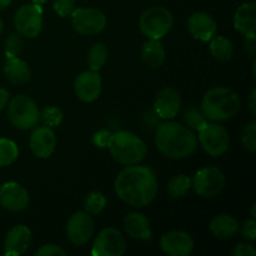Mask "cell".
Wrapping results in <instances>:
<instances>
[{
    "label": "cell",
    "mask_w": 256,
    "mask_h": 256,
    "mask_svg": "<svg viewBox=\"0 0 256 256\" xmlns=\"http://www.w3.org/2000/svg\"><path fill=\"white\" fill-rule=\"evenodd\" d=\"M158 180L154 170L146 165H129L118 174L114 182L116 196L136 209L148 206L158 194Z\"/></svg>",
    "instance_id": "obj_1"
},
{
    "label": "cell",
    "mask_w": 256,
    "mask_h": 256,
    "mask_svg": "<svg viewBox=\"0 0 256 256\" xmlns=\"http://www.w3.org/2000/svg\"><path fill=\"white\" fill-rule=\"evenodd\" d=\"M155 145L164 156L174 160L186 159L198 149V138L184 124L165 120L155 132Z\"/></svg>",
    "instance_id": "obj_2"
},
{
    "label": "cell",
    "mask_w": 256,
    "mask_h": 256,
    "mask_svg": "<svg viewBox=\"0 0 256 256\" xmlns=\"http://www.w3.org/2000/svg\"><path fill=\"white\" fill-rule=\"evenodd\" d=\"M200 108L209 122H224L239 112L242 100L239 94L230 88L216 86L206 92Z\"/></svg>",
    "instance_id": "obj_3"
},
{
    "label": "cell",
    "mask_w": 256,
    "mask_h": 256,
    "mask_svg": "<svg viewBox=\"0 0 256 256\" xmlns=\"http://www.w3.org/2000/svg\"><path fill=\"white\" fill-rule=\"evenodd\" d=\"M108 150L115 162L125 166L140 164L148 154L144 140L129 130L112 132Z\"/></svg>",
    "instance_id": "obj_4"
},
{
    "label": "cell",
    "mask_w": 256,
    "mask_h": 256,
    "mask_svg": "<svg viewBox=\"0 0 256 256\" xmlns=\"http://www.w3.org/2000/svg\"><path fill=\"white\" fill-rule=\"evenodd\" d=\"M8 119L14 128L22 132L32 130L40 122V109L34 99L28 95H16L9 100Z\"/></svg>",
    "instance_id": "obj_5"
},
{
    "label": "cell",
    "mask_w": 256,
    "mask_h": 256,
    "mask_svg": "<svg viewBox=\"0 0 256 256\" xmlns=\"http://www.w3.org/2000/svg\"><path fill=\"white\" fill-rule=\"evenodd\" d=\"M174 25L172 12L164 6H152L145 10L139 19V28L148 39L160 40L170 32Z\"/></svg>",
    "instance_id": "obj_6"
},
{
    "label": "cell",
    "mask_w": 256,
    "mask_h": 256,
    "mask_svg": "<svg viewBox=\"0 0 256 256\" xmlns=\"http://www.w3.org/2000/svg\"><path fill=\"white\" fill-rule=\"evenodd\" d=\"M198 144L209 156L218 158L228 152L230 145V136L228 130L219 122H209L198 130Z\"/></svg>",
    "instance_id": "obj_7"
},
{
    "label": "cell",
    "mask_w": 256,
    "mask_h": 256,
    "mask_svg": "<svg viewBox=\"0 0 256 256\" xmlns=\"http://www.w3.org/2000/svg\"><path fill=\"white\" fill-rule=\"evenodd\" d=\"M225 182V175L219 168H202L192 178V190H194L198 196L210 199L218 196L222 192Z\"/></svg>",
    "instance_id": "obj_8"
},
{
    "label": "cell",
    "mask_w": 256,
    "mask_h": 256,
    "mask_svg": "<svg viewBox=\"0 0 256 256\" xmlns=\"http://www.w3.org/2000/svg\"><path fill=\"white\" fill-rule=\"evenodd\" d=\"M14 26L22 38L34 39L44 26L42 8L39 4H24L15 12Z\"/></svg>",
    "instance_id": "obj_9"
},
{
    "label": "cell",
    "mask_w": 256,
    "mask_h": 256,
    "mask_svg": "<svg viewBox=\"0 0 256 256\" xmlns=\"http://www.w3.org/2000/svg\"><path fill=\"white\" fill-rule=\"evenodd\" d=\"M70 18L75 32L85 36L100 34L108 25L106 15L95 8H75Z\"/></svg>",
    "instance_id": "obj_10"
},
{
    "label": "cell",
    "mask_w": 256,
    "mask_h": 256,
    "mask_svg": "<svg viewBox=\"0 0 256 256\" xmlns=\"http://www.w3.org/2000/svg\"><path fill=\"white\" fill-rule=\"evenodd\" d=\"M126 252V240L122 232L115 228H105L94 240L92 255L94 256H122Z\"/></svg>",
    "instance_id": "obj_11"
},
{
    "label": "cell",
    "mask_w": 256,
    "mask_h": 256,
    "mask_svg": "<svg viewBox=\"0 0 256 256\" xmlns=\"http://www.w3.org/2000/svg\"><path fill=\"white\" fill-rule=\"evenodd\" d=\"M66 236L75 246H82L92 238L95 224L92 216L84 210L74 212L66 222Z\"/></svg>",
    "instance_id": "obj_12"
},
{
    "label": "cell",
    "mask_w": 256,
    "mask_h": 256,
    "mask_svg": "<svg viewBox=\"0 0 256 256\" xmlns=\"http://www.w3.org/2000/svg\"><path fill=\"white\" fill-rule=\"evenodd\" d=\"M56 136L52 128L42 125L34 126L29 136V148L38 159H48L56 149Z\"/></svg>",
    "instance_id": "obj_13"
},
{
    "label": "cell",
    "mask_w": 256,
    "mask_h": 256,
    "mask_svg": "<svg viewBox=\"0 0 256 256\" xmlns=\"http://www.w3.org/2000/svg\"><path fill=\"white\" fill-rule=\"evenodd\" d=\"M28 190L16 182H8L0 186V206L12 212H24L29 206Z\"/></svg>",
    "instance_id": "obj_14"
},
{
    "label": "cell",
    "mask_w": 256,
    "mask_h": 256,
    "mask_svg": "<svg viewBox=\"0 0 256 256\" xmlns=\"http://www.w3.org/2000/svg\"><path fill=\"white\" fill-rule=\"evenodd\" d=\"M102 76L99 72L85 70L80 72L74 82V92L78 99L84 102H94L102 94Z\"/></svg>",
    "instance_id": "obj_15"
},
{
    "label": "cell",
    "mask_w": 256,
    "mask_h": 256,
    "mask_svg": "<svg viewBox=\"0 0 256 256\" xmlns=\"http://www.w3.org/2000/svg\"><path fill=\"white\" fill-rule=\"evenodd\" d=\"M160 249L169 256H189L194 250V240L189 232L172 230L162 236Z\"/></svg>",
    "instance_id": "obj_16"
},
{
    "label": "cell",
    "mask_w": 256,
    "mask_h": 256,
    "mask_svg": "<svg viewBox=\"0 0 256 256\" xmlns=\"http://www.w3.org/2000/svg\"><path fill=\"white\" fill-rule=\"evenodd\" d=\"M182 108V96L172 86H165L156 94L154 100V112L162 120H172L179 114Z\"/></svg>",
    "instance_id": "obj_17"
},
{
    "label": "cell",
    "mask_w": 256,
    "mask_h": 256,
    "mask_svg": "<svg viewBox=\"0 0 256 256\" xmlns=\"http://www.w3.org/2000/svg\"><path fill=\"white\" fill-rule=\"evenodd\" d=\"M32 244V230L25 225L12 226L4 239V255L19 256L24 254Z\"/></svg>",
    "instance_id": "obj_18"
},
{
    "label": "cell",
    "mask_w": 256,
    "mask_h": 256,
    "mask_svg": "<svg viewBox=\"0 0 256 256\" xmlns=\"http://www.w3.org/2000/svg\"><path fill=\"white\" fill-rule=\"evenodd\" d=\"M188 30L199 42H209L216 34L218 25L214 18L205 12H196L188 19Z\"/></svg>",
    "instance_id": "obj_19"
},
{
    "label": "cell",
    "mask_w": 256,
    "mask_h": 256,
    "mask_svg": "<svg viewBox=\"0 0 256 256\" xmlns=\"http://www.w3.org/2000/svg\"><path fill=\"white\" fill-rule=\"evenodd\" d=\"M235 30L245 38L256 36V2H244L236 9L234 14Z\"/></svg>",
    "instance_id": "obj_20"
},
{
    "label": "cell",
    "mask_w": 256,
    "mask_h": 256,
    "mask_svg": "<svg viewBox=\"0 0 256 256\" xmlns=\"http://www.w3.org/2000/svg\"><path fill=\"white\" fill-rule=\"evenodd\" d=\"M124 230L130 238L142 242H149L152 236L149 219L138 212H129L124 218Z\"/></svg>",
    "instance_id": "obj_21"
},
{
    "label": "cell",
    "mask_w": 256,
    "mask_h": 256,
    "mask_svg": "<svg viewBox=\"0 0 256 256\" xmlns=\"http://www.w3.org/2000/svg\"><path fill=\"white\" fill-rule=\"evenodd\" d=\"M2 72L4 76L14 85H24L32 79V70L29 64L19 56L6 58Z\"/></svg>",
    "instance_id": "obj_22"
},
{
    "label": "cell",
    "mask_w": 256,
    "mask_h": 256,
    "mask_svg": "<svg viewBox=\"0 0 256 256\" xmlns=\"http://www.w3.org/2000/svg\"><path fill=\"white\" fill-rule=\"evenodd\" d=\"M240 222L230 214H218L212 219L209 229L215 238L228 240L238 234Z\"/></svg>",
    "instance_id": "obj_23"
},
{
    "label": "cell",
    "mask_w": 256,
    "mask_h": 256,
    "mask_svg": "<svg viewBox=\"0 0 256 256\" xmlns=\"http://www.w3.org/2000/svg\"><path fill=\"white\" fill-rule=\"evenodd\" d=\"M142 59L148 66L156 69L165 62V49L160 40L149 39L142 44Z\"/></svg>",
    "instance_id": "obj_24"
},
{
    "label": "cell",
    "mask_w": 256,
    "mask_h": 256,
    "mask_svg": "<svg viewBox=\"0 0 256 256\" xmlns=\"http://www.w3.org/2000/svg\"><path fill=\"white\" fill-rule=\"evenodd\" d=\"M210 42V52L220 62H228L232 60V54H234V45H232V40L228 38L222 36V35L215 34L212 39L209 40Z\"/></svg>",
    "instance_id": "obj_25"
},
{
    "label": "cell",
    "mask_w": 256,
    "mask_h": 256,
    "mask_svg": "<svg viewBox=\"0 0 256 256\" xmlns=\"http://www.w3.org/2000/svg\"><path fill=\"white\" fill-rule=\"evenodd\" d=\"M168 194L174 199H182L186 196L192 190V178L186 174H178L172 176L168 182Z\"/></svg>",
    "instance_id": "obj_26"
},
{
    "label": "cell",
    "mask_w": 256,
    "mask_h": 256,
    "mask_svg": "<svg viewBox=\"0 0 256 256\" xmlns=\"http://www.w3.org/2000/svg\"><path fill=\"white\" fill-rule=\"evenodd\" d=\"M108 56H109V52H108L106 45H104L102 42H96L92 45L86 55V62L89 65V69L99 72L106 64Z\"/></svg>",
    "instance_id": "obj_27"
},
{
    "label": "cell",
    "mask_w": 256,
    "mask_h": 256,
    "mask_svg": "<svg viewBox=\"0 0 256 256\" xmlns=\"http://www.w3.org/2000/svg\"><path fill=\"white\" fill-rule=\"evenodd\" d=\"M19 158V148L16 142L8 138H0V168L14 164Z\"/></svg>",
    "instance_id": "obj_28"
},
{
    "label": "cell",
    "mask_w": 256,
    "mask_h": 256,
    "mask_svg": "<svg viewBox=\"0 0 256 256\" xmlns=\"http://www.w3.org/2000/svg\"><path fill=\"white\" fill-rule=\"evenodd\" d=\"M182 119H184L185 126L189 128L192 132H198L202 125H205L209 122L204 112H202V108L194 106V105H192V106H189L185 110Z\"/></svg>",
    "instance_id": "obj_29"
},
{
    "label": "cell",
    "mask_w": 256,
    "mask_h": 256,
    "mask_svg": "<svg viewBox=\"0 0 256 256\" xmlns=\"http://www.w3.org/2000/svg\"><path fill=\"white\" fill-rule=\"evenodd\" d=\"M106 196L100 192H92L85 196L84 199V212L90 214L92 216L100 214L106 206Z\"/></svg>",
    "instance_id": "obj_30"
},
{
    "label": "cell",
    "mask_w": 256,
    "mask_h": 256,
    "mask_svg": "<svg viewBox=\"0 0 256 256\" xmlns=\"http://www.w3.org/2000/svg\"><path fill=\"white\" fill-rule=\"evenodd\" d=\"M64 119V112L60 108L55 105H48L44 109L40 110V120L44 122V125L49 128L59 126Z\"/></svg>",
    "instance_id": "obj_31"
},
{
    "label": "cell",
    "mask_w": 256,
    "mask_h": 256,
    "mask_svg": "<svg viewBox=\"0 0 256 256\" xmlns=\"http://www.w3.org/2000/svg\"><path fill=\"white\" fill-rule=\"evenodd\" d=\"M24 49V38L19 32H12L4 42V52L6 58L19 56Z\"/></svg>",
    "instance_id": "obj_32"
},
{
    "label": "cell",
    "mask_w": 256,
    "mask_h": 256,
    "mask_svg": "<svg viewBox=\"0 0 256 256\" xmlns=\"http://www.w3.org/2000/svg\"><path fill=\"white\" fill-rule=\"evenodd\" d=\"M242 144L248 152H255L256 150V122L252 120L246 124L242 132Z\"/></svg>",
    "instance_id": "obj_33"
},
{
    "label": "cell",
    "mask_w": 256,
    "mask_h": 256,
    "mask_svg": "<svg viewBox=\"0 0 256 256\" xmlns=\"http://www.w3.org/2000/svg\"><path fill=\"white\" fill-rule=\"evenodd\" d=\"M52 9L60 18L70 16L75 9V0H52Z\"/></svg>",
    "instance_id": "obj_34"
},
{
    "label": "cell",
    "mask_w": 256,
    "mask_h": 256,
    "mask_svg": "<svg viewBox=\"0 0 256 256\" xmlns=\"http://www.w3.org/2000/svg\"><path fill=\"white\" fill-rule=\"evenodd\" d=\"M35 256H65L66 252L58 244H44L34 252Z\"/></svg>",
    "instance_id": "obj_35"
},
{
    "label": "cell",
    "mask_w": 256,
    "mask_h": 256,
    "mask_svg": "<svg viewBox=\"0 0 256 256\" xmlns=\"http://www.w3.org/2000/svg\"><path fill=\"white\" fill-rule=\"evenodd\" d=\"M110 136H112V132H109V130H98L92 135V144L96 148H99V149H105V148H108V144H109Z\"/></svg>",
    "instance_id": "obj_36"
},
{
    "label": "cell",
    "mask_w": 256,
    "mask_h": 256,
    "mask_svg": "<svg viewBox=\"0 0 256 256\" xmlns=\"http://www.w3.org/2000/svg\"><path fill=\"white\" fill-rule=\"evenodd\" d=\"M239 232H242V236L246 240H250V242H254L256 239V222L255 219H249L246 222H244V224L240 225Z\"/></svg>",
    "instance_id": "obj_37"
},
{
    "label": "cell",
    "mask_w": 256,
    "mask_h": 256,
    "mask_svg": "<svg viewBox=\"0 0 256 256\" xmlns=\"http://www.w3.org/2000/svg\"><path fill=\"white\" fill-rule=\"evenodd\" d=\"M234 256H256V249L252 242H240L234 248Z\"/></svg>",
    "instance_id": "obj_38"
},
{
    "label": "cell",
    "mask_w": 256,
    "mask_h": 256,
    "mask_svg": "<svg viewBox=\"0 0 256 256\" xmlns=\"http://www.w3.org/2000/svg\"><path fill=\"white\" fill-rule=\"evenodd\" d=\"M245 50H246L248 54L252 58L255 56L256 54V36H249L245 38Z\"/></svg>",
    "instance_id": "obj_39"
},
{
    "label": "cell",
    "mask_w": 256,
    "mask_h": 256,
    "mask_svg": "<svg viewBox=\"0 0 256 256\" xmlns=\"http://www.w3.org/2000/svg\"><path fill=\"white\" fill-rule=\"evenodd\" d=\"M9 100H10L9 92H8L6 89H4V88L0 86V112H2V110H4L5 108H6Z\"/></svg>",
    "instance_id": "obj_40"
},
{
    "label": "cell",
    "mask_w": 256,
    "mask_h": 256,
    "mask_svg": "<svg viewBox=\"0 0 256 256\" xmlns=\"http://www.w3.org/2000/svg\"><path fill=\"white\" fill-rule=\"evenodd\" d=\"M248 106H249L250 112H252V116L256 115V90L252 89V92H250L249 99H248Z\"/></svg>",
    "instance_id": "obj_41"
},
{
    "label": "cell",
    "mask_w": 256,
    "mask_h": 256,
    "mask_svg": "<svg viewBox=\"0 0 256 256\" xmlns=\"http://www.w3.org/2000/svg\"><path fill=\"white\" fill-rule=\"evenodd\" d=\"M12 0H0V12L5 10L10 4H12Z\"/></svg>",
    "instance_id": "obj_42"
},
{
    "label": "cell",
    "mask_w": 256,
    "mask_h": 256,
    "mask_svg": "<svg viewBox=\"0 0 256 256\" xmlns=\"http://www.w3.org/2000/svg\"><path fill=\"white\" fill-rule=\"evenodd\" d=\"M32 2H34V4H39V5H42L45 4V2H48V0H30Z\"/></svg>",
    "instance_id": "obj_43"
},
{
    "label": "cell",
    "mask_w": 256,
    "mask_h": 256,
    "mask_svg": "<svg viewBox=\"0 0 256 256\" xmlns=\"http://www.w3.org/2000/svg\"><path fill=\"white\" fill-rule=\"evenodd\" d=\"M255 204H252V219H255Z\"/></svg>",
    "instance_id": "obj_44"
},
{
    "label": "cell",
    "mask_w": 256,
    "mask_h": 256,
    "mask_svg": "<svg viewBox=\"0 0 256 256\" xmlns=\"http://www.w3.org/2000/svg\"><path fill=\"white\" fill-rule=\"evenodd\" d=\"M2 29H4V22H2V20L0 19V34L2 32Z\"/></svg>",
    "instance_id": "obj_45"
}]
</instances>
